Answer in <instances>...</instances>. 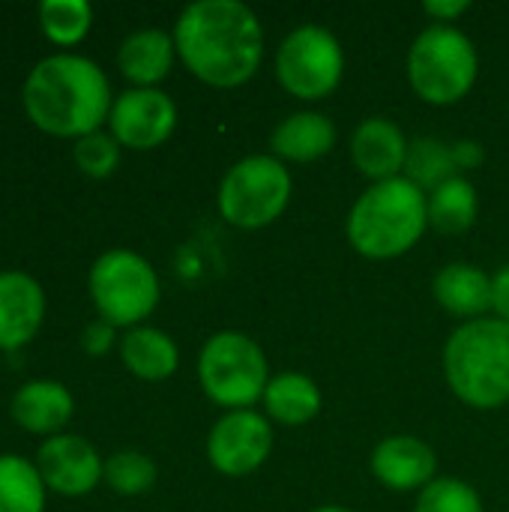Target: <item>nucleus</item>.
Wrapping results in <instances>:
<instances>
[{"label": "nucleus", "instance_id": "4be33fe9", "mask_svg": "<svg viewBox=\"0 0 509 512\" xmlns=\"http://www.w3.org/2000/svg\"><path fill=\"white\" fill-rule=\"evenodd\" d=\"M48 489L33 459L0 456V512H45Z\"/></svg>", "mask_w": 509, "mask_h": 512}, {"label": "nucleus", "instance_id": "5701e85b", "mask_svg": "<svg viewBox=\"0 0 509 512\" xmlns=\"http://www.w3.org/2000/svg\"><path fill=\"white\" fill-rule=\"evenodd\" d=\"M480 198L471 180L450 177L429 195V225L441 234H462L477 222Z\"/></svg>", "mask_w": 509, "mask_h": 512}, {"label": "nucleus", "instance_id": "cd10ccee", "mask_svg": "<svg viewBox=\"0 0 509 512\" xmlns=\"http://www.w3.org/2000/svg\"><path fill=\"white\" fill-rule=\"evenodd\" d=\"M414 512H483L480 495L462 480H435L420 492Z\"/></svg>", "mask_w": 509, "mask_h": 512}, {"label": "nucleus", "instance_id": "b1692460", "mask_svg": "<svg viewBox=\"0 0 509 512\" xmlns=\"http://www.w3.org/2000/svg\"><path fill=\"white\" fill-rule=\"evenodd\" d=\"M42 36L57 48L78 45L93 27V6L87 0H42L36 9Z\"/></svg>", "mask_w": 509, "mask_h": 512}, {"label": "nucleus", "instance_id": "f8f14e48", "mask_svg": "<svg viewBox=\"0 0 509 512\" xmlns=\"http://www.w3.org/2000/svg\"><path fill=\"white\" fill-rule=\"evenodd\" d=\"M33 462L42 474L45 489L63 498L90 495L102 483V474H105V459L99 456V450L87 438L72 435V432L45 438Z\"/></svg>", "mask_w": 509, "mask_h": 512}, {"label": "nucleus", "instance_id": "7c9ffc66", "mask_svg": "<svg viewBox=\"0 0 509 512\" xmlns=\"http://www.w3.org/2000/svg\"><path fill=\"white\" fill-rule=\"evenodd\" d=\"M492 312L509 324V264L492 276Z\"/></svg>", "mask_w": 509, "mask_h": 512}, {"label": "nucleus", "instance_id": "2f4dec72", "mask_svg": "<svg viewBox=\"0 0 509 512\" xmlns=\"http://www.w3.org/2000/svg\"><path fill=\"white\" fill-rule=\"evenodd\" d=\"M453 156H456V165H459V168H468V165H474L483 153H480L471 141H462V144L453 150Z\"/></svg>", "mask_w": 509, "mask_h": 512}, {"label": "nucleus", "instance_id": "aec40b11", "mask_svg": "<svg viewBox=\"0 0 509 512\" xmlns=\"http://www.w3.org/2000/svg\"><path fill=\"white\" fill-rule=\"evenodd\" d=\"M120 360L135 378L156 384V381H165V378H171L177 372L180 351H177L174 339L165 330L141 324V327H132V330L123 333Z\"/></svg>", "mask_w": 509, "mask_h": 512}, {"label": "nucleus", "instance_id": "6e6552de", "mask_svg": "<svg viewBox=\"0 0 509 512\" xmlns=\"http://www.w3.org/2000/svg\"><path fill=\"white\" fill-rule=\"evenodd\" d=\"M291 171L276 156H246L219 183V213L234 228H264L291 201Z\"/></svg>", "mask_w": 509, "mask_h": 512}, {"label": "nucleus", "instance_id": "2eb2a0df", "mask_svg": "<svg viewBox=\"0 0 509 512\" xmlns=\"http://www.w3.org/2000/svg\"><path fill=\"white\" fill-rule=\"evenodd\" d=\"M435 471H438L435 450L411 435L387 438L372 453V474L393 492L426 489L429 483H435Z\"/></svg>", "mask_w": 509, "mask_h": 512}, {"label": "nucleus", "instance_id": "f257e3e1", "mask_svg": "<svg viewBox=\"0 0 509 512\" xmlns=\"http://www.w3.org/2000/svg\"><path fill=\"white\" fill-rule=\"evenodd\" d=\"M174 45L183 66L210 87L246 84L264 57L258 15L240 0H195L174 24Z\"/></svg>", "mask_w": 509, "mask_h": 512}, {"label": "nucleus", "instance_id": "0eeeda50", "mask_svg": "<svg viewBox=\"0 0 509 512\" xmlns=\"http://www.w3.org/2000/svg\"><path fill=\"white\" fill-rule=\"evenodd\" d=\"M198 381L210 402L228 411H249L270 384L261 345L243 333L225 330L207 339L198 357Z\"/></svg>", "mask_w": 509, "mask_h": 512}, {"label": "nucleus", "instance_id": "c85d7f7f", "mask_svg": "<svg viewBox=\"0 0 509 512\" xmlns=\"http://www.w3.org/2000/svg\"><path fill=\"white\" fill-rule=\"evenodd\" d=\"M114 342H117V327H111V324L102 321V318L90 321V324L81 330V336H78V345H81V351H84L87 357H105V354L114 348Z\"/></svg>", "mask_w": 509, "mask_h": 512}, {"label": "nucleus", "instance_id": "393cba45", "mask_svg": "<svg viewBox=\"0 0 509 512\" xmlns=\"http://www.w3.org/2000/svg\"><path fill=\"white\" fill-rule=\"evenodd\" d=\"M459 165L453 150L444 141L435 138H417L408 147V162H405V177L420 186L423 192H435L441 183L456 177Z\"/></svg>", "mask_w": 509, "mask_h": 512}, {"label": "nucleus", "instance_id": "dca6fc26", "mask_svg": "<svg viewBox=\"0 0 509 512\" xmlns=\"http://www.w3.org/2000/svg\"><path fill=\"white\" fill-rule=\"evenodd\" d=\"M408 138L393 120L372 117L363 120L351 138V156L360 174H366L375 183L402 177L408 162Z\"/></svg>", "mask_w": 509, "mask_h": 512}, {"label": "nucleus", "instance_id": "9d476101", "mask_svg": "<svg viewBox=\"0 0 509 512\" xmlns=\"http://www.w3.org/2000/svg\"><path fill=\"white\" fill-rule=\"evenodd\" d=\"M177 126V105L159 87H129L114 96L108 132L120 147L153 150L171 138Z\"/></svg>", "mask_w": 509, "mask_h": 512}, {"label": "nucleus", "instance_id": "473e14b6", "mask_svg": "<svg viewBox=\"0 0 509 512\" xmlns=\"http://www.w3.org/2000/svg\"><path fill=\"white\" fill-rule=\"evenodd\" d=\"M315 512H354V510H345V507H321V510Z\"/></svg>", "mask_w": 509, "mask_h": 512}, {"label": "nucleus", "instance_id": "9b49d317", "mask_svg": "<svg viewBox=\"0 0 509 512\" xmlns=\"http://www.w3.org/2000/svg\"><path fill=\"white\" fill-rule=\"evenodd\" d=\"M273 450V429L258 411H228L207 438V459L225 477L258 471Z\"/></svg>", "mask_w": 509, "mask_h": 512}, {"label": "nucleus", "instance_id": "ddd939ff", "mask_svg": "<svg viewBox=\"0 0 509 512\" xmlns=\"http://www.w3.org/2000/svg\"><path fill=\"white\" fill-rule=\"evenodd\" d=\"M45 291L24 270H0V351L30 345L45 324Z\"/></svg>", "mask_w": 509, "mask_h": 512}, {"label": "nucleus", "instance_id": "4468645a", "mask_svg": "<svg viewBox=\"0 0 509 512\" xmlns=\"http://www.w3.org/2000/svg\"><path fill=\"white\" fill-rule=\"evenodd\" d=\"M75 414V399L66 384L54 378H33L21 384L12 393L9 402V417L12 423L36 438H54L60 435Z\"/></svg>", "mask_w": 509, "mask_h": 512}, {"label": "nucleus", "instance_id": "7ed1b4c3", "mask_svg": "<svg viewBox=\"0 0 509 512\" xmlns=\"http://www.w3.org/2000/svg\"><path fill=\"white\" fill-rule=\"evenodd\" d=\"M429 198L408 177L372 183L348 213V240L363 258H399L423 237Z\"/></svg>", "mask_w": 509, "mask_h": 512}, {"label": "nucleus", "instance_id": "bb28decb", "mask_svg": "<svg viewBox=\"0 0 509 512\" xmlns=\"http://www.w3.org/2000/svg\"><path fill=\"white\" fill-rule=\"evenodd\" d=\"M72 159L75 168L93 180H105L117 171L120 165V144L114 141L111 132H90L72 144Z\"/></svg>", "mask_w": 509, "mask_h": 512}, {"label": "nucleus", "instance_id": "412c9836", "mask_svg": "<svg viewBox=\"0 0 509 512\" xmlns=\"http://www.w3.org/2000/svg\"><path fill=\"white\" fill-rule=\"evenodd\" d=\"M264 408L267 417H273L282 426H303L318 417L321 411V390L309 375L285 372L270 378L264 390Z\"/></svg>", "mask_w": 509, "mask_h": 512}, {"label": "nucleus", "instance_id": "423d86ee", "mask_svg": "<svg viewBox=\"0 0 509 512\" xmlns=\"http://www.w3.org/2000/svg\"><path fill=\"white\" fill-rule=\"evenodd\" d=\"M480 57L474 42L453 24L426 27L408 54V81L423 102L453 105L477 81Z\"/></svg>", "mask_w": 509, "mask_h": 512}, {"label": "nucleus", "instance_id": "6ab92c4d", "mask_svg": "<svg viewBox=\"0 0 509 512\" xmlns=\"http://www.w3.org/2000/svg\"><path fill=\"white\" fill-rule=\"evenodd\" d=\"M435 300L456 318L480 321L492 309V276L471 264H447L435 276Z\"/></svg>", "mask_w": 509, "mask_h": 512}, {"label": "nucleus", "instance_id": "f3484780", "mask_svg": "<svg viewBox=\"0 0 509 512\" xmlns=\"http://www.w3.org/2000/svg\"><path fill=\"white\" fill-rule=\"evenodd\" d=\"M174 57H177L174 36L159 27L135 30L117 48V66L123 78H129L135 87H156L162 78H168Z\"/></svg>", "mask_w": 509, "mask_h": 512}, {"label": "nucleus", "instance_id": "a878e982", "mask_svg": "<svg viewBox=\"0 0 509 512\" xmlns=\"http://www.w3.org/2000/svg\"><path fill=\"white\" fill-rule=\"evenodd\" d=\"M156 465L150 456L138 453V450H117L114 456L105 459V474H102V483L123 495V498H135V495H144L156 486Z\"/></svg>", "mask_w": 509, "mask_h": 512}, {"label": "nucleus", "instance_id": "a211bd4d", "mask_svg": "<svg viewBox=\"0 0 509 512\" xmlns=\"http://www.w3.org/2000/svg\"><path fill=\"white\" fill-rule=\"evenodd\" d=\"M336 144V126L330 117L318 114V111H297L291 117H285L273 138L270 147L276 153V159L282 162H315L321 156H327Z\"/></svg>", "mask_w": 509, "mask_h": 512}, {"label": "nucleus", "instance_id": "f03ea898", "mask_svg": "<svg viewBox=\"0 0 509 512\" xmlns=\"http://www.w3.org/2000/svg\"><path fill=\"white\" fill-rule=\"evenodd\" d=\"M21 105L39 132L78 141L108 123L114 93L96 60L75 51H57L27 72Z\"/></svg>", "mask_w": 509, "mask_h": 512}, {"label": "nucleus", "instance_id": "c756f323", "mask_svg": "<svg viewBox=\"0 0 509 512\" xmlns=\"http://www.w3.org/2000/svg\"><path fill=\"white\" fill-rule=\"evenodd\" d=\"M423 9L429 18H435V24H450L453 18L465 15L471 9V3L468 0H426Z\"/></svg>", "mask_w": 509, "mask_h": 512}, {"label": "nucleus", "instance_id": "39448f33", "mask_svg": "<svg viewBox=\"0 0 509 512\" xmlns=\"http://www.w3.org/2000/svg\"><path fill=\"white\" fill-rule=\"evenodd\" d=\"M93 309L111 327H141L159 306V276L153 264L132 249L102 252L87 273Z\"/></svg>", "mask_w": 509, "mask_h": 512}, {"label": "nucleus", "instance_id": "1a4fd4ad", "mask_svg": "<svg viewBox=\"0 0 509 512\" xmlns=\"http://www.w3.org/2000/svg\"><path fill=\"white\" fill-rule=\"evenodd\" d=\"M345 72V54L339 39L318 24L291 30L276 51V75L282 87L297 99L330 96Z\"/></svg>", "mask_w": 509, "mask_h": 512}, {"label": "nucleus", "instance_id": "20e7f679", "mask_svg": "<svg viewBox=\"0 0 509 512\" xmlns=\"http://www.w3.org/2000/svg\"><path fill=\"white\" fill-rule=\"evenodd\" d=\"M450 390L471 408H501L509 402V324L480 318L462 324L444 348Z\"/></svg>", "mask_w": 509, "mask_h": 512}]
</instances>
